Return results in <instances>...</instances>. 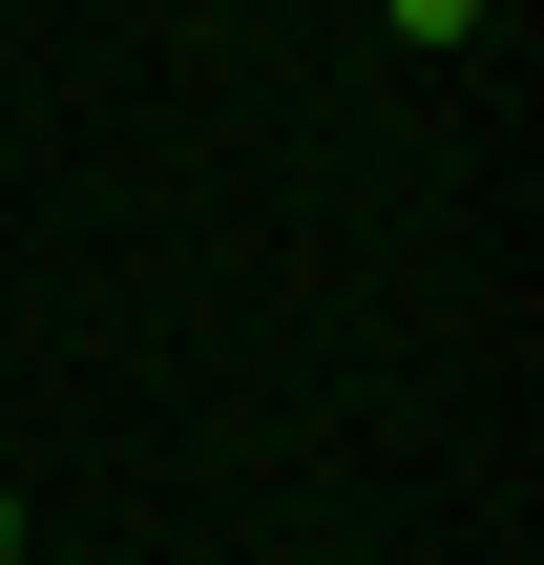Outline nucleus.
Instances as JSON below:
<instances>
[{
  "mask_svg": "<svg viewBox=\"0 0 544 565\" xmlns=\"http://www.w3.org/2000/svg\"><path fill=\"white\" fill-rule=\"evenodd\" d=\"M377 21H398V42H482V0H377Z\"/></svg>",
  "mask_w": 544,
  "mask_h": 565,
  "instance_id": "obj_1",
  "label": "nucleus"
},
{
  "mask_svg": "<svg viewBox=\"0 0 544 565\" xmlns=\"http://www.w3.org/2000/svg\"><path fill=\"white\" fill-rule=\"evenodd\" d=\"M0 565H21V482H0Z\"/></svg>",
  "mask_w": 544,
  "mask_h": 565,
  "instance_id": "obj_2",
  "label": "nucleus"
}]
</instances>
